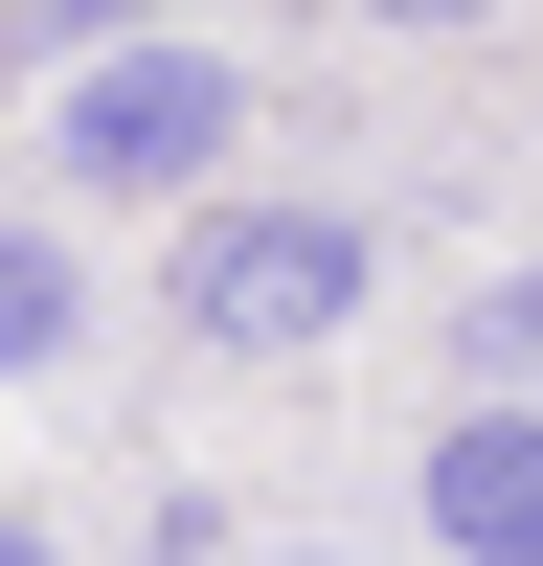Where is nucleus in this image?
Returning <instances> with one entry per match:
<instances>
[{"instance_id": "6e6552de", "label": "nucleus", "mask_w": 543, "mask_h": 566, "mask_svg": "<svg viewBox=\"0 0 543 566\" xmlns=\"http://www.w3.org/2000/svg\"><path fill=\"white\" fill-rule=\"evenodd\" d=\"M0 566H45V522H0Z\"/></svg>"}, {"instance_id": "f257e3e1", "label": "nucleus", "mask_w": 543, "mask_h": 566, "mask_svg": "<svg viewBox=\"0 0 543 566\" xmlns=\"http://www.w3.org/2000/svg\"><path fill=\"white\" fill-rule=\"evenodd\" d=\"M226 114H249V69H226V23L91 45V69L45 91V181H68V205H181V181H226Z\"/></svg>"}, {"instance_id": "0eeeda50", "label": "nucleus", "mask_w": 543, "mask_h": 566, "mask_svg": "<svg viewBox=\"0 0 543 566\" xmlns=\"http://www.w3.org/2000/svg\"><path fill=\"white\" fill-rule=\"evenodd\" d=\"M362 23H430V45H453V23H498V0H362Z\"/></svg>"}, {"instance_id": "20e7f679", "label": "nucleus", "mask_w": 543, "mask_h": 566, "mask_svg": "<svg viewBox=\"0 0 543 566\" xmlns=\"http://www.w3.org/2000/svg\"><path fill=\"white\" fill-rule=\"evenodd\" d=\"M68 250H45V227H0V386H45V363H68Z\"/></svg>"}, {"instance_id": "1a4fd4ad", "label": "nucleus", "mask_w": 543, "mask_h": 566, "mask_svg": "<svg viewBox=\"0 0 543 566\" xmlns=\"http://www.w3.org/2000/svg\"><path fill=\"white\" fill-rule=\"evenodd\" d=\"M295 566H317V544H295Z\"/></svg>"}, {"instance_id": "423d86ee", "label": "nucleus", "mask_w": 543, "mask_h": 566, "mask_svg": "<svg viewBox=\"0 0 543 566\" xmlns=\"http://www.w3.org/2000/svg\"><path fill=\"white\" fill-rule=\"evenodd\" d=\"M159 23H204V0H45V45H159Z\"/></svg>"}, {"instance_id": "f03ea898", "label": "nucleus", "mask_w": 543, "mask_h": 566, "mask_svg": "<svg viewBox=\"0 0 543 566\" xmlns=\"http://www.w3.org/2000/svg\"><path fill=\"white\" fill-rule=\"evenodd\" d=\"M159 295H181V340H226V363H295V340H340V317L385 295V227H362V205H204Z\"/></svg>"}, {"instance_id": "39448f33", "label": "nucleus", "mask_w": 543, "mask_h": 566, "mask_svg": "<svg viewBox=\"0 0 543 566\" xmlns=\"http://www.w3.org/2000/svg\"><path fill=\"white\" fill-rule=\"evenodd\" d=\"M476 386H498V408H543V250L476 295Z\"/></svg>"}, {"instance_id": "7ed1b4c3", "label": "nucleus", "mask_w": 543, "mask_h": 566, "mask_svg": "<svg viewBox=\"0 0 543 566\" xmlns=\"http://www.w3.org/2000/svg\"><path fill=\"white\" fill-rule=\"evenodd\" d=\"M430 544L453 566H543V408H453L430 431Z\"/></svg>"}]
</instances>
